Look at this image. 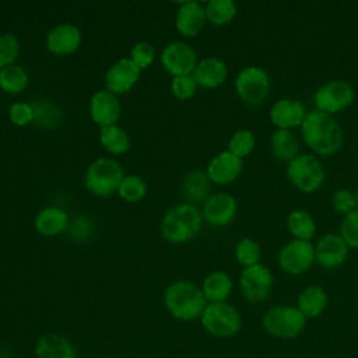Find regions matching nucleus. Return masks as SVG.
<instances>
[{
    "instance_id": "f257e3e1",
    "label": "nucleus",
    "mask_w": 358,
    "mask_h": 358,
    "mask_svg": "<svg viewBox=\"0 0 358 358\" xmlns=\"http://www.w3.org/2000/svg\"><path fill=\"white\" fill-rule=\"evenodd\" d=\"M302 141L316 157H331L344 144V133L334 116L317 109L308 110L301 124Z\"/></svg>"
},
{
    "instance_id": "f03ea898",
    "label": "nucleus",
    "mask_w": 358,
    "mask_h": 358,
    "mask_svg": "<svg viewBox=\"0 0 358 358\" xmlns=\"http://www.w3.org/2000/svg\"><path fill=\"white\" fill-rule=\"evenodd\" d=\"M207 303L201 287L189 280L173 281L164 292V305L166 310L172 317L182 322L200 319Z\"/></svg>"
},
{
    "instance_id": "7ed1b4c3",
    "label": "nucleus",
    "mask_w": 358,
    "mask_h": 358,
    "mask_svg": "<svg viewBox=\"0 0 358 358\" xmlns=\"http://www.w3.org/2000/svg\"><path fill=\"white\" fill-rule=\"evenodd\" d=\"M203 214L194 204L186 201L171 207L161 220V235L171 243H185L199 235Z\"/></svg>"
},
{
    "instance_id": "20e7f679",
    "label": "nucleus",
    "mask_w": 358,
    "mask_h": 358,
    "mask_svg": "<svg viewBox=\"0 0 358 358\" xmlns=\"http://www.w3.org/2000/svg\"><path fill=\"white\" fill-rule=\"evenodd\" d=\"M123 178L124 169L117 159L99 157L88 165L84 173V186L96 197H109L117 193Z\"/></svg>"
},
{
    "instance_id": "39448f33",
    "label": "nucleus",
    "mask_w": 358,
    "mask_h": 358,
    "mask_svg": "<svg viewBox=\"0 0 358 358\" xmlns=\"http://www.w3.org/2000/svg\"><path fill=\"white\" fill-rule=\"evenodd\" d=\"M287 179L302 193H316L326 180V171L322 161L308 152H299L287 164Z\"/></svg>"
},
{
    "instance_id": "423d86ee",
    "label": "nucleus",
    "mask_w": 358,
    "mask_h": 358,
    "mask_svg": "<svg viewBox=\"0 0 358 358\" xmlns=\"http://www.w3.org/2000/svg\"><path fill=\"white\" fill-rule=\"evenodd\" d=\"M306 317L292 305H274L262 316V327L277 338H295L306 326Z\"/></svg>"
},
{
    "instance_id": "0eeeda50",
    "label": "nucleus",
    "mask_w": 358,
    "mask_h": 358,
    "mask_svg": "<svg viewBox=\"0 0 358 358\" xmlns=\"http://www.w3.org/2000/svg\"><path fill=\"white\" fill-rule=\"evenodd\" d=\"M200 322L208 334L218 338L234 337L242 329L241 313L228 302L207 303L200 316Z\"/></svg>"
},
{
    "instance_id": "6e6552de",
    "label": "nucleus",
    "mask_w": 358,
    "mask_h": 358,
    "mask_svg": "<svg viewBox=\"0 0 358 358\" xmlns=\"http://www.w3.org/2000/svg\"><path fill=\"white\" fill-rule=\"evenodd\" d=\"M235 92L248 105L259 106L270 95L271 81L268 73L260 66H246L235 77Z\"/></svg>"
},
{
    "instance_id": "1a4fd4ad",
    "label": "nucleus",
    "mask_w": 358,
    "mask_h": 358,
    "mask_svg": "<svg viewBox=\"0 0 358 358\" xmlns=\"http://www.w3.org/2000/svg\"><path fill=\"white\" fill-rule=\"evenodd\" d=\"M355 99V90L351 83L334 78L323 83L313 94L315 109L327 115H337L348 109Z\"/></svg>"
},
{
    "instance_id": "9d476101",
    "label": "nucleus",
    "mask_w": 358,
    "mask_h": 358,
    "mask_svg": "<svg viewBox=\"0 0 358 358\" xmlns=\"http://www.w3.org/2000/svg\"><path fill=\"white\" fill-rule=\"evenodd\" d=\"M277 263L278 267L289 275L303 274L316 263L315 245L310 241L291 239L280 249Z\"/></svg>"
},
{
    "instance_id": "9b49d317",
    "label": "nucleus",
    "mask_w": 358,
    "mask_h": 358,
    "mask_svg": "<svg viewBox=\"0 0 358 358\" xmlns=\"http://www.w3.org/2000/svg\"><path fill=\"white\" fill-rule=\"evenodd\" d=\"M274 284L273 273L263 263L245 267L239 274V288L243 298L250 303L266 301Z\"/></svg>"
},
{
    "instance_id": "f8f14e48",
    "label": "nucleus",
    "mask_w": 358,
    "mask_h": 358,
    "mask_svg": "<svg viewBox=\"0 0 358 358\" xmlns=\"http://www.w3.org/2000/svg\"><path fill=\"white\" fill-rule=\"evenodd\" d=\"M159 62L172 77L192 76L199 63L196 50L183 41L166 43L159 55Z\"/></svg>"
},
{
    "instance_id": "ddd939ff",
    "label": "nucleus",
    "mask_w": 358,
    "mask_h": 358,
    "mask_svg": "<svg viewBox=\"0 0 358 358\" xmlns=\"http://www.w3.org/2000/svg\"><path fill=\"white\" fill-rule=\"evenodd\" d=\"M348 253L350 248L336 232H327L322 235L315 243L316 263L326 270H333L344 264L348 259Z\"/></svg>"
},
{
    "instance_id": "4468645a",
    "label": "nucleus",
    "mask_w": 358,
    "mask_h": 358,
    "mask_svg": "<svg viewBox=\"0 0 358 358\" xmlns=\"http://www.w3.org/2000/svg\"><path fill=\"white\" fill-rule=\"evenodd\" d=\"M238 211L236 199L225 192H218L210 194L201 207V214L204 221L213 227H227L229 225Z\"/></svg>"
},
{
    "instance_id": "2eb2a0df",
    "label": "nucleus",
    "mask_w": 358,
    "mask_h": 358,
    "mask_svg": "<svg viewBox=\"0 0 358 358\" xmlns=\"http://www.w3.org/2000/svg\"><path fill=\"white\" fill-rule=\"evenodd\" d=\"M141 70L130 57H120L105 73V87L115 95H122L133 90L138 83Z\"/></svg>"
},
{
    "instance_id": "dca6fc26",
    "label": "nucleus",
    "mask_w": 358,
    "mask_h": 358,
    "mask_svg": "<svg viewBox=\"0 0 358 358\" xmlns=\"http://www.w3.org/2000/svg\"><path fill=\"white\" fill-rule=\"evenodd\" d=\"M83 42L81 29L70 22L55 25L45 38V45L49 53L55 56H69L74 53Z\"/></svg>"
},
{
    "instance_id": "f3484780",
    "label": "nucleus",
    "mask_w": 358,
    "mask_h": 358,
    "mask_svg": "<svg viewBox=\"0 0 358 358\" xmlns=\"http://www.w3.org/2000/svg\"><path fill=\"white\" fill-rule=\"evenodd\" d=\"M122 115V105L113 92L106 88L98 90L90 99V116L101 129L116 124Z\"/></svg>"
},
{
    "instance_id": "a211bd4d",
    "label": "nucleus",
    "mask_w": 358,
    "mask_h": 358,
    "mask_svg": "<svg viewBox=\"0 0 358 358\" xmlns=\"http://www.w3.org/2000/svg\"><path fill=\"white\" fill-rule=\"evenodd\" d=\"M306 113V106L301 101L292 98H281L271 105L268 119L275 129L294 130L295 127H301Z\"/></svg>"
},
{
    "instance_id": "6ab92c4d",
    "label": "nucleus",
    "mask_w": 358,
    "mask_h": 358,
    "mask_svg": "<svg viewBox=\"0 0 358 358\" xmlns=\"http://www.w3.org/2000/svg\"><path fill=\"white\" fill-rule=\"evenodd\" d=\"M243 169V159L238 158L228 150L215 154L207 164L206 172L211 183L227 186L235 182Z\"/></svg>"
},
{
    "instance_id": "aec40b11",
    "label": "nucleus",
    "mask_w": 358,
    "mask_h": 358,
    "mask_svg": "<svg viewBox=\"0 0 358 358\" xmlns=\"http://www.w3.org/2000/svg\"><path fill=\"white\" fill-rule=\"evenodd\" d=\"M207 22L204 6L199 1H185L180 3L176 17H175V28L179 35L185 38L197 36Z\"/></svg>"
},
{
    "instance_id": "412c9836",
    "label": "nucleus",
    "mask_w": 358,
    "mask_h": 358,
    "mask_svg": "<svg viewBox=\"0 0 358 358\" xmlns=\"http://www.w3.org/2000/svg\"><path fill=\"white\" fill-rule=\"evenodd\" d=\"M192 76L197 87L204 90H214L227 81L228 67L227 63L220 57L210 56L199 60Z\"/></svg>"
},
{
    "instance_id": "4be33fe9",
    "label": "nucleus",
    "mask_w": 358,
    "mask_h": 358,
    "mask_svg": "<svg viewBox=\"0 0 358 358\" xmlns=\"http://www.w3.org/2000/svg\"><path fill=\"white\" fill-rule=\"evenodd\" d=\"M36 358H77L74 344L60 333H45L35 343Z\"/></svg>"
},
{
    "instance_id": "5701e85b",
    "label": "nucleus",
    "mask_w": 358,
    "mask_h": 358,
    "mask_svg": "<svg viewBox=\"0 0 358 358\" xmlns=\"http://www.w3.org/2000/svg\"><path fill=\"white\" fill-rule=\"evenodd\" d=\"M70 218L67 213L56 206H48L38 211L34 220L35 231L42 236H57L67 231Z\"/></svg>"
},
{
    "instance_id": "b1692460",
    "label": "nucleus",
    "mask_w": 358,
    "mask_h": 358,
    "mask_svg": "<svg viewBox=\"0 0 358 358\" xmlns=\"http://www.w3.org/2000/svg\"><path fill=\"white\" fill-rule=\"evenodd\" d=\"M210 186L211 180L207 176L206 171L193 169L189 171L182 182V194L186 203L189 204H199L204 203L206 199L210 196Z\"/></svg>"
},
{
    "instance_id": "393cba45",
    "label": "nucleus",
    "mask_w": 358,
    "mask_h": 358,
    "mask_svg": "<svg viewBox=\"0 0 358 358\" xmlns=\"http://www.w3.org/2000/svg\"><path fill=\"white\" fill-rule=\"evenodd\" d=\"M329 298L323 287L312 284L305 287L296 298V308L302 312V315L306 319H313L320 316L326 306H327Z\"/></svg>"
},
{
    "instance_id": "a878e982",
    "label": "nucleus",
    "mask_w": 358,
    "mask_h": 358,
    "mask_svg": "<svg viewBox=\"0 0 358 358\" xmlns=\"http://www.w3.org/2000/svg\"><path fill=\"white\" fill-rule=\"evenodd\" d=\"M234 282L228 273L215 270L211 271L201 284V291L208 303L213 302H227L229 295L232 294Z\"/></svg>"
},
{
    "instance_id": "bb28decb",
    "label": "nucleus",
    "mask_w": 358,
    "mask_h": 358,
    "mask_svg": "<svg viewBox=\"0 0 358 358\" xmlns=\"http://www.w3.org/2000/svg\"><path fill=\"white\" fill-rule=\"evenodd\" d=\"M271 154L282 162H289L299 154V140L292 130L275 129L270 136Z\"/></svg>"
},
{
    "instance_id": "cd10ccee",
    "label": "nucleus",
    "mask_w": 358,
    "mask_h": 358,
    "mask_svg": "<svg viewBox=\"0 0 358 358\" xmlns=\"http://www.w3.org/2000/svg\"><path fill=\"white\" fill-rule=\"evenodd\" d=\"M287 229L292 235V239L310 241L316 234V221L313 215L302 208L292 210L287 215Z\"/></svg>"
},
{
    "instance_id": "c85d7f7f",
    "label": "nucleus",
    "mask_w": 358,
    "mask_h": 358,
    "mask_svg": "<svg viewBox=\"0 0 358 358\" xmlns=\"http://www.w3.org/2000/svg\"><path fill=\"white\" fill-rule=\"evenodd\" d=\"M99 143L112 155L124 154L130 148L129 133L119 124L102 127L99 130Z\"/></svg>"
},
{
    "instance_id": "c756f323",
    "label": "nucleus",
    "mask_w": 358,
    "mask_h": 358,
    "mask_svg": "<svg viewBox=\"0 0 358 358\" xmlns=\"http://www.w3.org/2000/svg\"><path fill=\"white\" fill-rule=\"evenodd\" d=\"M34 123L42 129H55L63 120L62 109L49 99H36L32 102Z\"/></svg>"
},
{
    "instance_id": "7c9ffc66",
    "label": "nucleus",
    "mask_w": 358,
    "mask_h": 358,
    "mask_svg": "<svg viewBox=\"0 0 358 358\" xmlns=\"http://www.w3.org/2000/svg\"><path fill=\"white\" fill-rule=\"evenodd\" d=\"M207 21L214 27H224L234 21L238 7L232 0H210L204 4Z\"/></svg>"
},
{
    "instance_id": "2f4dec72",
    "label": "nucleus",
    "mask_w": 358,
    "mask_h": 358,
    "mask_svg": "<svg viewBox=\"0 0 358 358\" xmlns=\"http://www.w3.org/2000/svg\"><path fill=\"white\" fill-rule=\"evenodd\" d=\"M28 83L29 78L27 70L18 64H13L0 70V90L6 94H21L28 87Z\"/></svg>"
},
{
    "instance_id": "473e14b6",
    "label": "nucleus",
    "mask_w": 358,
    "mask_h": 358,
    "mask_svg": "<svg viewBox=\"0 0 358 358\" xmlns=\"http://www.w3.org/2000/svg\"><path fill=\"white\" fill-rule=\"evenodd\" d=\"M117 194L127 203H138L147 194V183L138 175H124L119 185Z\"/></svg>"
},
{
    "instance_id": "72a5a7b5",
    "label": "nucleus",
    "mask_w": 358,
    "mask_h": 358,
    "mask_svg": "<svg viewBox=\"0 0 358 358\" xmlns=\"http://www.w3.org/2000/svg\"><path fill=\"white\" fill-rule=\"evenodd\" d=\"M235 260L238 264H241L243 268L250 267L260 263L262 259V249L260 245L252 239V238H242L234 249Z\"/></svg>"
},
{
    "instance_id": "f704fd0d",
    "label": "nucleus",
    "mask_w": 358,
    "mask_h": 358,
    "mask_svg": "<svg viewBox=\"0 0 358 358\" xmlns=\"http://www.w3.org/2000/svg\"><path fill=\"white\" fill-rule=\"evenodd\" d=\"M255 147H256V137H255V133L249 129H239L234 131L228 141V151L241 159L250 155Z\"/></svg>"
},
{
    "instance_id": "c9c22d12",
    "label": "nucleus",
    "mask_w": 358,
    "mask_h": 358,
    "mask_svg": "<svg viewBox=\"0 0 358 358\" xmlns=\"http://www.w3.org/2000/svg\"><path fill=\"white\" fill-rule=\"evenodd\" d=\"M20 50L21 45L14 34H0V70L15 64Z\"/></svg>"
},
{
    "instance_id": "e433bc0d",
    "label": "nucleus",
    "mask_w": 358,
    "mask_h": 358,
    "mask_svg": "<svg viewBox=\"0 0 358 358\" xmlns=\"http://www.w3.org/2000/svg\"><path fill=\"white\" fill-rule=\"evenodd\" d=\"M338 235L350 249H358V208L343 215Z\"/></svg>"
},
{
    "instance_id": "4c0bfd02",
    "label": "nucleus",
    "mask_w": 358,
    "mask_h": 358,
    "mask_svg": "<svg viewBox=\"0 0 358 358\" xmlns=\"http://www.w3.org/2000/svg\"><path fill=\"white\" fill-rule=\"evenodd\" d=\"M130 59L140 70H144L152 64L155 59V49L150 42L140 41L133 45L130 50Z\"/></svg>"
},
{
    "instance_id": "58836bf2",
    "label": "nucleus",
    "mask_w": 358,
    "mask_h": 358,
    "mask_svg": "<svg viewBox=\"0 0 358 358\" xmlns=\"http://www.w3.org/2000/svg\"><path fill=\"white\" fill-rule=\"evenodd\" d=\"M197 91V84L193 76H179L173 77L171 81V92L178 101H187L194 96Z\"/></svg>"
},
{
    "instance_id": "ea45409f",
    "label": "nucleus",
    "mask_w": 358,
    "mask_h": 358,
    "mask_svg": "<svg viewBox=\"0 0 358 358\" xmlns=\"http://www.w3.org/2000/svg\"><path fill=\"white\" fill-rule=\"evenodd\" d=\"M331 207L336 213L345 215L357 208L355 193L347 187L337 189L331 196Z\"/></svg>"
},
{
    "instance_id": "a19ab883",
    "label": "nucleus",
    "mask_w": 358,
    "mask_h": 358,
    "mask_svg": "<svg viewBox=\"0 0 358 358\" xmlns=\"http://www.w3.org/2000/svg\"><path fill=\"white\" fill-rule=\"evenodd\" d=\"M8 119L13 124L18 127L28 126L34 123V108L28 102H14L8 108Z\"/></svg>"
},
{
    "instance_id": "79ce46f5",
    "label": "nucleus",
    "mask_w": 358,
    "mask_h": 358,
    "mask_svg": "<svg viewBox=\"0 0 358 358\" xmlns=\"http://www.w3.org/2000/svg\"><path fill=\"white\" fill-rule=\"evenodd\" d=\"M69 235L71 239L83 241L92 232V221L88 217H76L69 225Z\"/></svg>"
},
{
    "instance_id": "37998d69",
    "label": "nucleus",
    "mask_w": 358,
    "mask_h": 358,
    "mask_svg": "<svg viewBox=\"0 0 358 358\" xmlns=\"http://www.w3.org/2000/svg\"><path fill=\"white\" fill-rule=\"evenodd\" d=\"M0 358H14V351L10 345H0Z\"/></svg>"
},
{
    "instance_id": "c03bdc74",
    "label": "nucleus",
    "mask_w": 358,
    "mask_h": 358,
    "mask_svg": "<svg viewBox=\"0 0 358 358\" xmlns=\"http://www.w3.org/2000/svg\"><path fill=\"white\" fill-rule=\"evenodd\" d=\"M355 199H357V208H358V190L355 192Z\"/></svg>"
}]
</instances>
